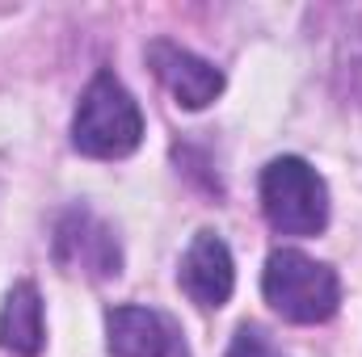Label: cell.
I'll list each match as a JSON object with an SVG mask.
<instances>
[{
  "mask_svg": "<svg viewBox=\"0 0 362 357\" xmlns=\"http://www.w3.org/2000/svg\"><path fill=\"white\" fill-rule=\"evenodd\" d=\"M144 139V114L114 72H97L72 118V143L93 160L131 156Z\"/></svg>",
  "mask_w": 362,
  "mask_h": 357,
  "instance_id": "6da1fadb",
  "label": "cell"
},
{
  "mask_svg": "<svg viewBox=\"0 0 362 357\" xmlns=\"http://www.w3.org/2000/svg\"><path fill=\"white\" fill-rule=\"evenodd\" d=\"M262 290H266V303L291 324H325L341 303L337 273L295 248L270 253L266 273H262Z\"/></svg>",
  "mask_w": 362,
  "mask_h": 357,
  "instance_id": "7a4b0ae2",
  "label": "cell"
},
{
  "mask_svg": "<svg viewBox=\"0 0 362 357\" xmlns=\"http://www.w3.org/2000/svg\"><path fill=\"white\" fill-rule=\"evenodd\" d=\"M262 210L282 236H316L329 223V189L299 156H278L262 173Z\"/></svg>",
  "mask_w": 362,
  "mask_h": 357,
  "instance_id": "3957f363",
  "label": "cell"
},
{
  "mask_svg": "<svg viewBox=\"0 0 362 357\" xmlns=\"http://www.w3.org/2000/svg\"><path fill=\"white\" fill-rule=\"evenodd\" d=\"M55 261L68 273L114 277L122 265V253H118L114 231L101 219H93L89 210H68L55 227Z\"/></svg>",
  "mask_w": 362,
  "mask_h": 357,
  "instance_id": "277c9868",
  "label": "cell"
},
{
  "mask_svg": "<svg viewBox=\"0 0 362 357\" xmlns=\"http://www.w3.org/2000/svg\"><path fill=\"white\" fill-rule=\"evenodd\" d=\"M105 337L114 357H189L173 320L152 307H114L105 315Z\"/></svg>",
  "mask_w": 362,
  "mask_h": 357,
  "instance_id": "5b68a950",
  "label": "cell"
},
{
  "mask_svg": "<svg viewBox=\"0 0 362 357\" xmlns=\"http://www.w3.org/2000/svg\"><path fill=\"white\" fill-rule=\"evenodd\" d=\"M148 63H152L156 80L173 92L177 105H185V109H202V105H211L223 92V72L215 63L198 59L194 51L169 42V38L148 42Z\"/></svg>",
  "mask_w": 362,
  "mask_h": 357,
  "instance_id": "8992f818",
  "label": "cell"
},
{
  "mask_svg": "<svg viewBox=\"0 0 362 357\" xmlns=\"http://www.w3.org/2000/svg\"><path fill=\"white\" fill-rule=\"evenodd\" d=\"M177 282L198 307H223L232 298V286H236V269H232L228 244L215 231H198L194 244L181 257Z\"/></svg>",
  "mask_w": 362,
  "mask_h": 357,
  "instance_id": "52a82bcc",
  "label": "cell"
},
{
  "mask_svg": "<svg viewBox=\"0 0 362 357\" xmlns=\"http://www.w3.org/2000/svg\"><path fill=\"white\" fill-rule=\"evenodd\" d=\"M42 298L34 282H17L4 298L0 311V349L13 357H38L42 353Z\"/></svg>",
  "mask_w": 362,
  "mask_h": 357,
  "instance_id": "ba28073f",
  "label": "cell"
},
{
  "mask_svg": "<svg viewBox=\"0 0 362 357\" xmlns=\"http://www.w3.org/2000/svg\"><path fill=\"white\" fill-rule=\"evenodd\" d=\"M228 357H286V353L274 345L262 328H240V332L232 337V349H228Z\"/></svg>",
  "mask_w": 362,
  "mask_h": 357,
  "instance_id": "9c48e42d",
  "label": "cell"
}]
</instances>
